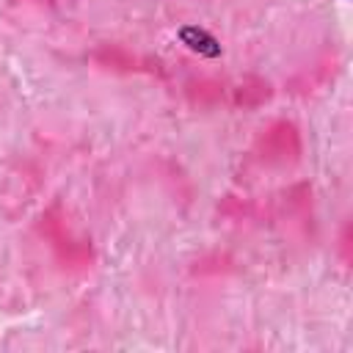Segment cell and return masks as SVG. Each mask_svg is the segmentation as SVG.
I'll list each match as a JSON object with an SVG mask.
<instances>
[{
    "instance_id": "obj_1",
    "label": "cell",
    "mask_w": 353,
    "mask_h": 353,
    "mask_svg": "<svg viewBox=\"0 0 353 353\" xmlns=\"http://www.w3.org/2000/svg\"><path fill=\"white\" fill-rule=\"evenodd\" d=\"M176 39H179L190 52H196V55H201V58H221V52H223L221 41H218L210 30H204V28H199V25H182V28L176 30Z\"/></svg>"
}]
</instances>
